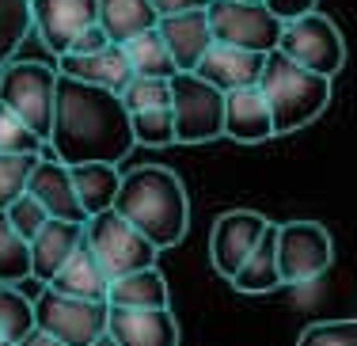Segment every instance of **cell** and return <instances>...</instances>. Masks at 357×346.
<instances>
[{
    "instance_id": "6da1fadb",
    "label": "cell",
    "mask_w": 357,
    "mask_h": 346,
    "mask_svg": "<svg viewBox=\"0 0 357 346\" xmlns=\"http://www.w3.org/2000/svg\"><path fill=\"white\" fill-rule=\"evenodd\" d=\"M50 156L65 167L76 164H122L133 153V126L122 96L96 84H80L57 73L54 130H50Z\"/></svg>"
},
{
    "instance_id": "7a4b0ae2",
    "label": "cell",
    "mask_w": 357,
    "mask_h": 346,
    "mask_svg": "<svg viewBox=\"0 0 357 346\" xmlns=\"http://www.w3.org/2000/svg\"><path fill=\"white\" fill-rule=\"evenodd\" d=\"M114 209L137 229L156 251L175 248L190 229V198L172 167L144 164L122 175Z\"/></svg>"
},
{
    "instance_id": "3957f363",
    "label": "cell",
    "mask_w": 357,
    "mask_h": 346,
    "mask_svg": "<svg viewBox=\"0 0 357 346\" xmlns=\"http://www.w3.org/2000/svg\"><path fill=\"white\" fill-rule=\"evenodd\" d=\"M259 88H262V96H266V103H270L278 137L312 126L331 107V80L319 77V73L301 69L296 61H289L282 50L266 54Z\"/></svg>"
},
{
    "instance_id": "277c9868",
    "label": "cell",
    "mask_w": 357,
    "mask_h": 346,
    "mask_svg": "<svg viewBox=\"0 0 357 346\" xmlns=\"http://www.w3.org/2000/svg\"><path fill=\"white\" fill-rule=\"evenodd\" d=\"M54 99H57V69L42 61H8L0 69V103L20 114L42 141L54 130Z\"/></svg>"
},
{
    "instance_id": "5b68a950",
    "label": "cell",
    "mask_w": 357,
    "mask_h": 346,
    "mask_svg": "<svg viewBox=\"0 0 357 346\" xmlns=\"http://www.w3.org/2000/svg\"><path fill=\"white\" fill-rule=\"evenodd\" d=\"M175 145H209L225 133V91L206 84L198 73L172 77Z\"/></svg>"
},
{
    "instance_id": "8992f818",
    "label": "cell",
    "mask_w": 357,
    "mask_h": 346,
    "mask_svg": "<svg viewBox=\"0 0 357 346\" xmlns=\"http://www.w3.org/2000/svg\"><path fill=\"white\" fill-rule=\"evenodd\" d=\"M84 243H88L91 255L99 259V266L110 274V282L122 278V274H133V270L156 266V255H160L118 209L88 217V221H84Z\"/></svg>"
},
{
    "instance_id": "52a82bcc",
    "label": "cell",
    "mask_w": 357,
    "mask_h": 346,
    "mask_svg": "<svg viewBox=\"0 0 357 346\" xmlns=\"http://www.w3.org/2000/svg\"><path fill=\"white\" fill-rule=\"evenodd\" d=\"M107 319H110L107 301L65 297L50 285H42V293L35 297V327L65 346H91L99 335H107Z\"/></svg>"
},
{
    "instance_id": "ba28073f",
    "label": "cell",
    "mask_w": 357,
    "mask_h": 346,
    "mask_svg": "<svg viewBox=\"0 0 357 346\" xmlns=\"http://www.w3.org/2000/svg\"><path fill=\"white\" fill-rule=\"evenodd\" d=\"M278 50H282L289 61L301 65V69L319 73L327 80H335L346 65V38L338 31V23L323 12H308L301 20L285 23Z\"/></svg>"
},
{
    "instance_id": "9c48e42d",
    "label": "cell",
    "mask_w": 357,
    "mask_h": 346,
    "mask_svg": "<svg viewBox=\"0 0 357 346\" xmlns=\"http://www.w3.org/2000/svg\"><path fill=\"white\" fill-rule=\"evenodd\" d=\"M206 15H209L213 42H225V46H240V50H251V54H274L278 42H282L285 23L278 20L266 4L209 0Z\"/></svg>"
},
{
    "instance_id": "30bf717a",
    "label": "cell",
    "mask_w": 357,
    "mask_h": 346,
    "mask_svg": "<svg viewBox=\"0 0 357 346\" xmlns=\"http://www.w3.org/2000/svg\"><path fill=\"white\" fill-rule=\"evenodd\" d=\"M335 263V240L319 221L278 225V270L282 285H312Z\"/></svg>"
},
{
    "instance_id": "8fae6325",
    "label": "cell",
    "mask_w": 357,
    "mask_h": 346,
    "mask_svg": "<svg viewBox=\"0 0 357 346\" xmlns=\"http://www.w3.org/2000/svg\"><path fill=\"white\" fill-rule=\"evenodd\" d=\"M274 221L259 213V209H228V213L217 217L213 236H209V263L220 278L232 282V274L248 263V255L259 248L262 232L270 229Z\"/></svg>"
},
{
    "instance_id": "7c38bea8",
    "label": "cell",
    "mask_w": 357,
    "mask_h": 346,
    "mask_svg": "<svg viewBox=\"0 0 357 346\" xmlns=\"http://www.w3.org/2000/svg\"><path fill=\"white\" fill-rule=\"evenodd\" d=\"M35 35L50 54H69L80 31L99 23V0H31Z\"/></svg>"
},
{
    "instance_id": "4fadbf2b",
    "label": "cell",
    "mask_w": 357,
    "mask_h": 346,
    "mask_svg": "<svg viewBox=\"0 0 357 346\" xmlns=\"http://www.w3.org/2000/svg\"><path fill=\"white\" fill-rule=\"evenodd\" d=\"M27 194L54 221H76V225L88 221L80 198H76V187H73V167H65L57 156H38L31 183H27Z\"/></svg>"
},
{
    "instance_id": "5bb4252c",
    "label": "cell",
    "mask_w": 357,
    "mask_h": 346,
    "mask_svg": "<svg viewBox=\"0 0 357 346\" xmlns=\"http://www.w3.org/2000/svg\"><path fill=\"white\" fill-rule=\"evenodd\" d=\"M107 335L118 346H178V319L172 308H110Z\"/></svg>"
},
{
    "instance_id": "9a60e30c",
    "label": "cell",
    "mask_w": 357,
    "mask_h": 346,
    "mask_svg": "<svg viewBox=\"0 0 357 346\" xmlns=\"http://www.w3.org/2000/svg\"><path fill=\"white\" fill-rule=\"evenodd\" d=\"M262 65H266V54H251V50L213 42L194 73L228 96V91H240V88H255V84L262 80Z\"/></svg>"
},
{
    "instance_id": "2e32d148",
    "label": "cell",
    "mask_w": 357,
    "mask_h": 346,
    "mask_svg": "<svg viewBox=\"0 0 357 346\" xmlns=\"http://www.w3.org/2000/svg\"><path fill=\"white\" fill-rule=\"evenodd\" d=\"M156 31H160V38H164L167 54L175 57L178 73H194L198 61L209 54V46H213V31H209L206 8L183 12V15H164V20L156 23Z\"/></svg>"
},
{
    "instance_id": "e0dca14e",
    "label": "cell",
    "mask_w": 357,
    "mask_h": 346,
    "mask_svg": "<svg viewBox=\"0 0 357 346\" xmlns=\"http://www.w3.org/2000/svg\"><path fill=\"white\" fill-rule=\"evenodd\" d=\"M225 133L240 145H262V141L278 137L274 133V114L262 96V88H240L225 96Z\"/></svg>"
},
{
    "instance_id": "ac0fdd59",
    "label": "cell",
    "mask_w": 357,
    "mask_h": 346,
    "mask_svg": "<svg viewBox=\"0 0 357 346\" xmlns=\"http://www.w3.org/2000/svg\"><path fill=\"white\" fill-rule=\"evenodd\" d=\"M57 73L80 80V84L107 88V91H114V96H122L126 84L133 80V69H130V61H126V50L114 46V42H110L107 50H99V54H88V57L61 54L57 57Z\"/></svg>"
},
{
    "instance_id": "d6986e66",
    "label": "cell",
    "mask_w": 357,
    "mask_h": 346,
    "mask_svg": "<svg viewBox=\"0 0 357 346\" xmlns=\"http://www.w3.org/2000/svg\"><path fill=\"white\" fill-rule=\"evenodd\" d=\"M84 243V225L76 221H54L50 217L46 229L31 240V278H38L42 285L54 282V274L73 259V251Z\"/></svg>"
},
{
    "instance_id": "ffe728a7",
    "label": "cell",
    "mask_w": 357,
    "mask_h": 346,
    "mask_svg": "<svg viewBox=\"0 0 357 346\" xmlns=\"http://www.w3.org/2000/svg\"><path fill=\"white\" fill-rule=\"evenodd\" d=\"M50 289L65 293V297L107 301V293H110V274H107L103 266H99V259L91 255V248H88V243H80V248L73 251V259H69V263H65V266L54 274Z\"/></svg>"
},
{
    "instance_id": "44dd1931",
    "label": "cell",
    "mask_w": 357,
    "mask_h": 346,
    "mask_svg": "<svg viewBox=\"0 0 357 346\" xmlns=\"http://www.w3.org/2000/svg\"><path fill=\"white\" fill-rule=\"evenodd\" d=\"M110 308H172V293H167V278L156 266L133 270L110 282L107 293Z\"/></svg>"
},
{
    "instance_id": "7402d4cb",
    "label": "cell",
    "mask_w": 357,
    "mask_h": 346,
    "mask_svg": "<svg viewBox=\"0 0 357 346\" xmlns=\"http://www.w3.org/2000/svg\"><path fill=\"white\" fill-rule=\"evenodd\" d=\"M232 285L248 297H262V293H274L282 285V270H278V225H270L262 232L259 248L248 255V263L232 274Z\"/></svg>"
},
{
    "instance_id": "603a6c76",
    "label": "cell",
    "mask_w": 357,
    "mask_h": 346,
    "mask_svg": "<svg viewBox=\"0 0 357 346\" xmlns=\"http://www.w3.org/2000/svg\"><path fill=\"white\" fill-rule=\"evenodd\" d=\"M160 23L156 8L149 0H99V27L114 46H126L133 35L152 31Z\"/></svg>"
},
{
    "instance_id": "cb8c5ba5",
    "label": "cell",
    "mask_w": 357,
    "mask_h": 346,
    "mask_svg": "<svg viewBox=\"0 0 357 346\" xmlns=\"http://www.w3.org/2000/svg\"><path fill=\"white\" fill-rule=\"evenodd\" d=\"M73 187H76V198H80L84 213L96 217V213L114 209L118 187H122V172H118V164H76Z\"/></svg>"
},
{
    "instance_id": "d4e9b609",
    "label": "cell",
    "mask_w": 357,
    "mask_h": 346,
    "mask_svg": "<svg viewBox=\"0 0 357 346\" xmlns=\"http://www.w3.org/2000/svg\"><path fill=\"white\" fill-rule=\"evenodd\" d=\"M126 61H130L133 77H152V80H172L175 77V57L167 54L164 38H160V31H141V35H133L126 42Z\"/></svg>"
},
{
    "instance_id": "484cf974",
    "label": "cell",
    "mask_w": 357,
    "mask_h": 346,
    "mask_svg": "<svg viewBox=\"0 0 357 346\" xmlns=\"http://www.w3.org/2000/svg\"><path fill=\"white\" fill-rule=\"evenodd\" d=\"M31 331H35V297L20 293L15 285H0V335L15 346Z\"/></svg>"
},
{
    "instance_id": "4316f807",
    "label": "cell",
    "mask_w": 357,
    "mask_h": 346,
    "mask_svg": "<svg viewBox=\"0 0 357 346\" xmlns=\"http://www.w3.org/2000/svg\"><path fill=\"white\" fill-rule=\"evenodd\" d=\"M35 31L31 20V0H0V69L15 57L23 38Z\"/></svg>"
},
{
    "instance_id": "83f0119b",
    "label": "cell",
    "mask_w": 357,
    "mask_h": 346,
    "mask_svg": "<svg viewBox=\"0 0 357 346\" xmlns=\"http://www.w3.org/2000/svg\"><path fill=\"white\" fill-rule=\"evenodd\" d=\"M23 278H31V243L0 213V285H20Z\"/></svg>"
},
{
    "instance_id": "f1b7e54d",
    "label": "cell",
    "mask_w": 357,
    "mask_h": 346,
    "mask_svg": "<svg viewBox=\"0 0 357 346\" xmlns=\"http://www.w3.org/2000/svg\"><path fill=\"white\" fill-rule=\"evenodd\" d=\"M130 126H133V141H137V145H149V149L175 145V114H172V107H156V111L130 114Z\"/></svg>"
},
{
    "instance_id": "f546056e",
    "label": "cell",
    "mask_w": 357,
    "mask_h": 346,
    "mask_svg": "<svg viewBox=\"0 0 357 346\" xmlns=\"http://www.w3.org/2000/svg\"><path fill=\"white\" fill-rule=\"evenodd\" d=\"M46 141L23 122L20 114H12L4 103H0V153L8 156H38Z\"/></svg>"
},
{
    "instance_id": "4dcf8cb0",
    "label": "cell",
    "mask_w": 357,
    "mask_h": 346,
    "mask_svg": "<svg viewBox=\"0 0 357 346\" xmlns=\"http://www.w3.org/2000/svg\"><path fill=\"white\" fill-rule=\"evenodd\" d=\"M38 156H8V153H0V213H4L15 198L27 194V183H31V172H35Z\"/></svg>"
},
{
    "instance_id": "1f68e13d",
    "label": "cell",
    "mask_w": 357,
    "mask_h": 346,
    "mask_svg": "<svg viewBox=\"0 0 357 346\" xmlns=\"http://www.w3.org/2000/svg\"><path fill=\"white\" fill-rule=\"evenodd\" d=\"M122 103L130 114L156 111V107H172V80H152V77H133L122 91Z\"/></svg>"
},
{
    "instance_id": "d6a6232c",
    "label": "cell",
    "mask_w": 357,
    "mask_h": 346,
    "mask_svg": "<svg viewBox=\"0 0 357 346\" xmlns=\"http://www.w3.org/2000/svg\"><path fill=\"white\" fill-rule=\"evenodd\" d=\"M296 346H357V319H323L301 331Z\"/></svg>"
},
{
    "instance_id": "836d02e7",
    "label": "cell",
    "mask_w": 357,
    "mask_h": 346,
    "mask_svg": "<svg viewBox=\"0 0 357 346\" xmlns=\"http://www.w3.org/2000/svg\"><path fill=\"white\" fill-rule=\"evenodd\" d=\"M4 217H8V225H12V229L20 232L27 243L35 240V236H38L42 229H46V221H50V213L38 206L35 198H31V194H23V198H15L12 206L4 209Z\"/></svg>"
},
{
    "instance_id": "e575fe53",
    "label": "cell",
    "mask_w": 357,
    "mask_h": 346,
    "mask_svg": "<svg viewBox=\"0 0 357 346\" xmlns=\"http://www.w3.org/2000/svg\"><path fill=\"white\" fill-rule=\"evenodd\" d=\"M107 46H110L107 31L99 27V23H91L88 31H80V35H76V42L69 46V54H76V57H88V54H99V50H107Z\"/></svg>"
},
{
    "instance_id": "d590c367",
    "label": "cell",
    "mask_w": 357,
    "mask_h": 346,
    "mask_svg": "<svg viewBox=\"0 0 357 346\" xmlns=\"http://www.w3.org/2000/svg\"><path fill=\"white\" fill-rule=\"evenodd\" d=\"M262 4H266L270 12H274L278 20H282V23H293V20H301V15L316 12L319 0H262Z\"/></svg>"
},
{
    "instance_id": "8d00e7d4",
    "label": "cell",
    "mask_w": 357,
    "mask_h": 346,
    "mask_svg": "<svg viewBox=\"0 0 357 346\" xmlns=\"http://www.w3.org/2000/svg\"><path fill=\"white\" fill-rule=\"evenodd\" d=\"M152 8H156V15L164 20V15H183V12H198V8H206L209 0H149Z\"/></svg>"
},
{
    "instance_id": "74e56055",
    "label": "cell",
    "mask_w": 357,
    "mask_h": 346,
    "mask_svg": "<svg viewBox=\"0 0 357 346\" xmlns=\"http://www.w3.org/2000/svg\"><path fill=\"white\" fill-rule=\"evenodd\" d=\"M15 346H65V343H57V339H50V335H46V331H38V327H35V331H31V335H27V339H23V343H15Z\"/></svg>"
},
{
    "instance_id": "f35d334b",
    "label": "cell",
    "mask_w": 357,
    "mask_h": 346,
    "mask_svg": "<svg viewBox=\"0 0 357 346\" xmlns=\"http://www.w3.org/2000/svg\"><path fill=\"white\" fill-rule=\"evenodd\" d=\"M91 346H118V343H114V339H110V335H99V339H96V343H91Z\"/></svg>"
},
{
    "instance_id": "ab89813d",
    "label": "cell",
    "mask_w": 357,
    "mask_h": 346,
    "mask_svg": "<svg viewBox=\"0 0 357 346\" xmlns=\"http://www.w3.org/2000/svg\"><path fill=\"white\" fill-rule=\"evenodd\" d=\"M240 4H262V0H240Z\"/></svg>"
},
{
    "instance_id": "60d3db41",
    "label": "cell",
    "mask_w": 357,
    "mask_h": 346,
    "mask_svg": "<svg viewBox=\"0 0 357 346\" xmlns=\"http://www.w3.org/2000/svg\"><path fill=\"white\" fill-rule=\"evenodd\" d=\"M0 346H12V343H8V339H4V335H0Z\"/></svg>"
}]
</instances>
